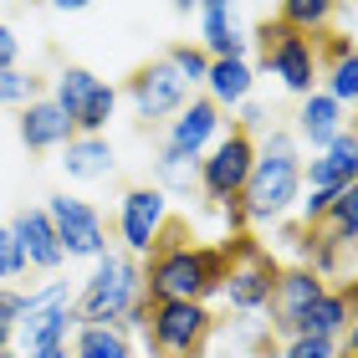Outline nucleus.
I'll use <instances>...</instances> for the list:
<instances>
[{"label":"nucleus","mask_w":358,"mask_h":358,"mask_svg":"<svg viewBox=\"0 0 358 358\" xmlns=\"http://www.w3.org/2000/svg\"><path fill=\"white\" fill-rule=\"evenodd\" d=\"M322 77H328V97H333L338 108H343V103H358V46H353L343 62H333Z\"/></svg>","instance_id":"nucleus-27"},{"label":"nucleus","mask_w":358,"mask_h":358,"mask_svg":"<svg viewBox=\"0 0 358 358\" xmlns=\"http://www.w3.org/2000/svg\"><path fill=\"white\" fill-rule=\"evenodd\" d=\"M15 57H21V41H15V31H10V26H0V72H10V67H15Z\"/></svg>","instance_id":"nucleus-34"},{"label":"nucleus","mask_w":358,"mask_h":358,"mask_svg":"<svg viewBox=\"0 0 358 358\" xmlns=\"http://www.w3.org/2000/svg\"><path fill=\"white\" fill-rule=\"evenodd\" d=\"M251 67L246 62H210V77H205V87H210V103L215 108H236V103H246L251 97Z\"/></svg>","instance_id":"nucleus-20"},{"label":"nucleus","mask_w":358,"mask_h":358,"mask_svg":"<svg viewBox=\"0 0 358 358\" xmlns=\"http://www.w3.org/2000/svg\"><path fill=\"white\" fill-rule=\"evenodd\" d=\"M10 276H26V251L10 236V225H0V282H10Z\"/></svg>","instance_id":"nucleus-31"},{"label":"nucleus","mask_w":358,"mask_h":358,"mask_svg":"<svg viewBox=\"0 0 358 358\" xmlns=\"http://www.w3.org/2000/svg\"><path fill=\"white\" fill-rule=\"evenodd\" d=\"M262 118H266V113L256 108V103H241V118H236V128H246V134H256V128H262Z\"/></svg>","instance_id":"nucleus-36"},{"label":"nucleus","mask_w":358,"mask_h":358,"mask_svg":"<svg viewBox=\"0 0 358 358\" xmlns=\"http://www.w3.org/2000/svg\"><path fill=\"white\" fill-rule=\"evenodd\" d=\"M215 313L205 302H154L143 322V343L154 358H205Z\"/></svg>","instance_id":"nucleus-6"},{"label":"nucleus","mask_w":358,"mask_h":358,"mask_svg":"<svg viewBox=\"0 0 358 358\" xmlns=\"http://www.w3.org/2000/svg\"><path fill=\"white\" fill-rule=\"evenodd\" d=\"M72 358H134V343L118 328H77Z\"/></svg>","instance_id":"nucleus-25"},{"label":"nucleus","mask_w":358,"mask_h":358,"mask_svg":"<svg viewBox=\"0 0 358 358\" xmlns=\"http://www.w3.org/2000/svg\"><path fill=\"white\" fill-rule=\"evenodd\" d=\"M343 353H348V358H358V317L343 328Z\"/></svg>","instance_id":"nucleus-37"},{"label":"nucleus","mask_w":358,"mask_h":358,"mask_svg":"<svg viewBox=\"0 0 358 358\" xmlns=\"http://www.w3.org/2000/svg\"><path fill=\"white\" fill-rule=\"evenodd\" d=\"M322 276H313L307 266H292V271H282L276 276V292H271V338H297V328H302V317H307V307H313L317 297H322Z\"/></svg>","instance_id":"nucleus-12"},{"label":"nucleus","mask_w":358,"mask_h":358,"mask_svg":"<svg viewBox=\"0 0 358 358\" xmlns=\"http://www.w3.org/2000/svg\"><path fill=\"white\" fill-rule=\"evenodd\" d=\"M83 322L72 313V297H67V282H52L41 292L26 297V313L15 322V343L26 353H46V348H67V333H77Z\"/></svg>","instance_id":"nucleus-7"},{"label":"nucleus","mask_w":358,"mask_h":358,"mask_svg":"<svg viewBox=\"0 0 358 358\" xmlns=\"http://www.w3.org/2000/svg\"><path fill=\"white\" fill-rule=\"evenodd\" d=\"M276 236H282V241H287L292 251H302V256H307V246H313V231H307L302 220H297V225H282V231H276Z\"/></svg>","instance_id":"nucleus-35"},{"label":"nucleus","mask_w":358,"mask_h":358,"mask_svg":"<svg viewBox=\"0 0 358 358\" xmlns=\"http://www.w3.org/2000/svg\"><path fill=\"white\" fill-rule=\"evenodd\" d=\"M251 169H256V134L231 128V134L210 149V159H200V189L215 205H231V200H241Z\"/></svg>","instance_id":"nucleus-8"},{"label":"nucleus","mask_w":358,"mask_h":358,"mask_svg":"<svg viewBox=\"0 0 358 358\" xmlns=\"http://www.w3.org/2000/svg\"><path fill=\"white\" fill-rule=\"evenodd\" d=\"M46 215L57 225V241L67 256H108V225L103 215L87 205V200H72V194H52V205H46Z\"/></svg>","instance_id":"nucleus-10"},{"label":"nucleus","mask_w":358,"mask_h":358,"mask_svg":"<svg viewBox=\"0 0 358 358\" xmlns=\"http://www.w3.org/2000/svg\"><path fill=\"white\" fill-rule=\"evenodd\" d=\"M225 287V251L220 246H194V231L179 215L164 220L149 271H143V292L149 302H210Z\"/></svg>","instance_id":"nucleus-1"},{"label":"nucleus","mask_w":358,"mask_h":358,"mask_svg":"<svg viewBox=\"0 0 358 358\" xmlns=\"http://www.w3.org/2000/svg\"><path fill=\"white\" fill-rule=\"evenodd\" d=\"M302 200V159H297V138L271 128V134L256 143V169L241 189V205H246L251 225L282 220L292 205Z\"/></svg>","instance_id":"nucleus-2"},{"label":"nucleus","mask_w":358,"mask_h":358,"mask_svg":"<svg viewBox=\"0 0 358 358\" xmlns=\"http://www.w3.org/2000/svg\"><path fill=\"white\" fill-rule=\"evenodd\" d=\"M77 138V123L62 113L52 97H36V103L21 108V143L31 154H46V149H67Z\"/></svg>","instance_id":"nucleus-13"},{"label":"nucleus","mask_w":358,"mask_h":358,"mask_svg":"<svg viewBox=\"0 0 358 358\" xmlns=\"http://www.w3.org/2000/svg\"><path fill=\"white\" fill-rule=\"evenodd\" d=\"M67 179H103L108 169H113V143L97 134V138H83L77 134L72 143H67Z\"/></svg>","instance_id":"nucleus-21"},{"label":"nucleus","mask_w":358,"mask_h":358,"mask_svg":"<svg viewBox=\"0 0 358 358\" xmlns=\"http://www.w3.org/2000/svg\"><path fill=\"white\" fill-rule=\"evenodd\" d=\"M164 62L185 77V87H194V83H205V77H210V57L200 52V46H189V41H174L164 52Z\"/></svg>","instance_id":"nucleus-28"},{"label":"nucleus","mask_w":358,"mask_h":358,"mask_svg":"<svg viewBox=\"0 0 358 358\" xmlns=\"http://www.w3.org/2000/svg\"><path fill=\"white\" fill-rule=\"evenodd\" d=\"M31 358H72L67 348H46V353H31Z\"/></svg>","instance_id":"nucleus-38"},{"label":"nucleus","mask_w":358,"mask_h":358,"mask_svg":"<svg viewBox=\"0 0 358 358\" xmlns=\"http://www.w3.org/2000/svg\"><path fill=\"white\" fill-rule=\"evenodd\" d=\"M26 297H31V292L0 287V328H10V333H15V322H21V313H26Z\"/></svg>","instance_id":"nucleus-33"},{"label":"nucleus","mask_w":358,"mask_h":358,"mask_svg":"<svg viewBox=\"0 0 358 358\" xmlns=\"http://www.w3.org/2000/svg\"><path fill=\"white\" fill-rule=\"evenodd\" d=\"M113 103H118V92H113L108 83H97L92 103L83 108V118H77V134H83V138H97V134H103V123L113 118Z\"/></svg>","instance_id":"nucleus-29"},{"label":"nucleus","mask_w":358,"mask_h":358,"mask_svg":"<svg viewBox=\"0 0 358 358\" xmlns=\"http://www.w3.org/2000/svg\"><path fill=\"white\" fill-rule=\"evenodd\" d=\"M10 236L21 241V251H26V266H41V271H57L62 262H67V251H62V241H57V225L46 210H21V215L10 220Z\"/></svg>","instance_id":"nucleus-15"},{"label":"nucleus","mask_w":358,"mask_h":358,"mask_svg":"<svg viewBox=\"0 0 358 358\" xmlns=\"http://www.w3.org/2000/svg\"><path fill=\"white\" fill-rule=\"evenodd\" d=\"M159 179H164L169 189H189V185H200V159H189V154H179V149H159Z\"/></svg>","instance_id":"nucleus-26"},{"label":"nucleus","mask_w":358,"mask_h":358,"mask_svg":"<svg viewBox=\"0 0 358 358\" xmlns=\"http://www.w3.org/2000/svg\"><path fill=\"white\" fill-rule=\"evenodd\" d=\"M92 92H97V77H92L87 67H62V72H57V97H52V103L77 123V118H83V108L92 103Z\"/></svg>","instance_id":"nucleus-22"},{"label":"nucleus","mask_w":358,"mask_h":358,"mask_svg":"<svg viewBox=\"0 0 358 358\" xmlns=\"http://www.w3.org/2000/svg\"><path fill=\"white\" fill-rule=\"evenodd\" d=\"M338 358H348V353H343V348H338Z\"/></svg>","instance_id":"nucleus-42"},{"label":"nucleus","mask_w":358,"mask_h":358,"mask_svg":"<svg viewBox=\"0 0 358 358\" xmlns=\"http://www.w3.org/2000/svg\"><path fill=\"white\" fill-rule=\"evenodd\" d=\"M353 179H358V138L343 128V134H338L317 159H307L302 185L307 189H348Z\"/></svg>","instance_id":"nucleus-14"},{"label":"nucleus","mask_w":358,"mask_h":358,"mask_svg":"<svg viewBox=\"0 0 358 358\" xmlns=\"http://www.w3.org/2000/svg\"><path fill=\"white\" fill-rule=\"evenodd\" d=\"M164 220H169V200H164V189H159V185H134V189L123 194L118 236H123V246L134 251V256H149L154 251Z\"/></svg>","instance_id":"nucleus-11"},{"label":"nucleus","mask_w":358,"mask_h":358,"mask_svg":"<svg viewBox=\"0 0 358 358\" xmlns=\"http://www.w3.org/2000/svg\"><path fill=\"white\" fill-rule=\"evenodd\" d=\"M10 343H15V333H10V328H0V348H10Z\"/></svg>","instance_id":"nucleus-39"},{"label":"nucleus","mask_w":358,"mask_h":358,"mask_svg":"<svg viewBox=\"0 0 358 358\" xmlns=\"http://www.w3.org/2000/svg\"><path fill=\"white\" fill-rule=\"evenodd\" d=\"M138 297H143V266L123 251H108V256H97V271L87 276V287H83L72 313H77L83 328H118L123 313Z\"/></svg>","instance_id":"nucleus-3"},{"label":"nucleus","mask_w":358,"mask_h":358,"mask_svg":"<svg viewBox=\"0 0 358 358\" xmlns=\"http://www.w3.org/2000/svg\"><path fill=\"white\" fill-rule=\"evenodd\" d=\"M220 251H225V287H220V297L231 302L236 313H262V307L271 302V292H276L282 262H276L251 231L225 236Z\"/></svg>","instance_id":"nucleus-4"},{"label":"nucleus","mask_w":358,"mask_h":358,"mask_svg":"<svg viewBox=\"0 0 358 358\" xmlns=\"http://www.w3.org/2000/svg\"><path fill=\"white\" fill-rule=\"evenodd\" d=\"M282 358H338V338H292Z\"/></svg>","instance_id":"nucleus-32"},{"label":"nucleus","mask_w":358,"mask_h":358,"mask_svg":"<svg viewBox=\"0 0 358 358\" xmlns=\"http://www.w3.org/2000/svg\"><path fill=\"white\" fill-rule=\"evenodd\" d=\"M36 77L21 72V67H10V72H0V108H26V103H36Z\"/></svg>","instance_id":"nucleus-30"},{"label":"nucleus","mask_w":358,"mask_h":358,"mask_svg":"<svg viewBox=\"0 0 358 358\" xmlns=\"http://www.w3.org/2000/svg\"><path fill=\"white\" fill-rule=\"evenodd\" d=\"M128 97H134L143 123H159V118H174V113L189 103V87L164 57H154V62H143V67L128 77Z\"/></svg>","instance_id":"nucleus-9"},{"label":"nucleus","mask_w":358,"mask_h":358,"mask_svg":"<svg viewBox=\"0 0 358 358\" xmlns=\"http://www.w3.org/2000/svg\"><path fill=\"white\" fill-rule=\"evenodd\" d=\"M220 108L210 103V97H194V103H185L174 113V128H169V149L179 154H189V159H200L205 154V143L220 134Z\"/></svg>","instance_id":"nucleus-16"},{"label":"nucleus","mask_w":358,"mask_h":358,"mask_svg":"<svg viewBox=\"0 0 358 358\" xmlns=\"http://www.w3.org/2000/svg\"><path fill=\"white\" fill-rule=\"evenodd\" d=\"M322 236H333V241H343V246H358V179L348 189H338V200L328 210V220L317 225Z\"/></svg>","instance_id":"nucleus-24"},{"label":"nucleus","mask_w":358,"mask_h":358,"mask_svg":"<svg viewBox=\"0 0 358 358\" xmlns=\"http://www.w3.org/2000/svg\"><path fill=\"white\" fill-rule=\"evenodd\" d=\"M200 21H205V46L200 52L210 62H246V36L236 31V10L231 6H205L200 10Z\"/></svg>","instance_id":"nucleus-17"},{"label":"nucleus","mask_w":358,"mask_h":358,"mask_svg":"<svg viewBox=\"0 0 358 358\" xmlns=\"http://www.w3.org/2000/svg\"><path fill=\"white\" fill-rule=\"evenodd\" d=\"M353 322V313H348V302L338 297V287H328L322 297L307 307V317H302V328H297V338H338Z\"/></svg>","instance_id":"nucleus-19"},{"label":"nucleus","mask_w":358,"mask_h":358,"mask_svg":"<svg viewBox=\"0 0 358 358\" xmlns=\"http://www.w3.org/2000/svg\"><path fill=\"white\" fill-rule=\"evenodd\" d=\"M297 134L313 143V149H328V143L343 134V108L333 103L328 92H313L302 97V113H297Z\"/></svg>","instance_id":"nucleus-18"},{"label":"nucleus","mask_w":358,"mask_h":358,"mask_svg":"<svg viewBox=\"0 0 358 358\" xmlns=\"http://www.w3.org/2000/svg\"><path fill=\"white\" fill-rule=\"evenodd\" d=\"M0 358H15V348H0Z\"/></svg>","instance_id":"nucleus-40"},{"label":"nucleus","mask_w":358,"mask_h":358,"mask_svg":"<svg viewBox=\"0 0 358 358\" xmlns=\"http://www.w3.org/2000/svg\"><path fill=\"white\" fill-rule=\"evenodd\" d=\"M333 15H338L333 0H282V6H276V21L292 26V31H302V36H317Z\"/></svg>","instance_id":"nucleus-23"},{"label":"nucleus","mask_w":358,"mask_h":358,"mask_svg":"<svg viewBox=\"0 0 358 358\" xmlns=\"http://www.w3.org/2000/svg\"><path fill=\"white\" fill-rule=\"evenodd\" d=\"M251 36H256V67L271 72V77H282L287 92L313 97V83H317V46H313V36L282 26L276 15H266Z\"/></svg>","instance_id":"nucleus-5"},{"label":"nucleus","mask_w":358,"mask_h":358,"mask_svg":"<svg viewBox=\"0 0 358 358\" xmlns=\"http://www.w3.org/2000/svg\"><path fill=\"white\" fill-rule=\"evenodd\" d=\"M353 138H358V113H353Z\"/></svg>","instance_id":"nucleus-41"}]
</instances>
